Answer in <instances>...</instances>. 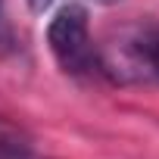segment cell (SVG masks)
I'll use <instances>...</instances> for the list:
<instances>
[{
	"label": "cell",
	"mask_w": 159,
	"mask_h": 159,
	"mask_svg": "<svg viewBox=\"0 0 159 159\" xmlns=\"http://www.w3.org/2000/svg\"><path fill=\"white\" fill-rule=\"evenodd\" d=\"M47 44L53 59L69 75H91L100 72V53L88 31V10L81 3L62 7L47 25Z\"/></svg>",
	"instance_id": "cell-1"
},
{
	"label": "cell",
	"mask_w": 159,
	"mask_h": 159,
	"mask_svg": "<svg viewBox=\"0 0 159 159\" xmlns=\"http://www.w3.org/2000/svg\"><path fill=\"white\" fill-rule=\"evenodd\" d=\"M53 3V0H28V7H31V13H44L47 7Z\"/></svg>",
	"instance_id": "cell-3"
},
{
	"label": "cell",
	"mask_w": 159,
	"mask_h": 159,
	"mask_svg": "<svg viewBox=\"0 0 159 159\" xmlns=\"http://www.w3.org/2000/svg\"><path fill=\"white\" fill-rule=\"evenodd\" d=\"M100 72H112L116 78L134 81H159V25H147L131 31L119 44V59H103Z\"/></svg>",
	"instance_id": "cell-2"
},
{
	"label": "cell",
	"mask_w": 159,
	"mask_h": 159,
	"mask_svg": "<svg viewBox=\"0 0 159 159\" xmlns=\"http://www.w3.org/2000/svg\"><path fill=\"white\" fill-rule=\"evenodd\" d=\"M97 3H119V0H97Z\"/></svg>",
	"instance_id": "cell-4"
}]
</instances>
